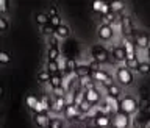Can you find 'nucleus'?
<instances>
[{"instance_id":"obj_1","label":"nucleus","mask_w":150,"mask_h":128,"mask_svg":"<svg viewBox=\"0 0 150 128\" xmlns=\"http://www.w3.org/2000/svg\"><path fill=\"white\" fill-rule=\"evenodd\" d=\"M139 110V103L134 100L133 97H124L120 100V112H124V114L127 116H131V114H134L136 111Z\"/></svg>"},{"instance_id":"obj_2","label":"nucleus","mask_w":150,"mask_h":128,"mask_svg":"<svg viewBox=\"0 0 150 128\" xmlns=\"http://www.w3.org/2000/svg\"><path fill=\"white\" fill-rule=\"evenodd\" d=\"M116 80L122 84V86H130V84L133 83V74H131V70L127 69V67H117Z\"/></svg>"},{"instance_id":"obj_3","label":"nucleus","mask_w":150,"mask_h":128,"mask_svg":"<svg viewBox=\"0 0 150 128\" xmlns=\"http://www.w3.org/2000/svg\"><path fill=\"white\" fill-rule=\"evenodd\" d=\"M91 55H92V61H97L98 64L106 63L108 61V50L103 45H94L91 49Z\"/></svg>"},{"instance_id":"obj_4","label":"nucleus","mask_w":150,"mask_h":128,"mask_svg":"<svg viewBox=\"0 0 150 128\" xmlns=\"http://www.w3.org/2000/svg\"><path fill=\"white\" fill-rule=\"evenodd\" d=\"M92 80L94 81H100L105 88H110V86H112V78H111V75L108 74V72H105V70H96V72H92Z\"/></svg>"},{"instance_id":"obj_5","label":"nucleus","mask_w":150,"mask_h":128,"mask_svg":"<svg viewBox=\"0 0 150 128\" xmlns=\"http://www.w3.org/2000/svg\"><path fill=\"white\" fill-rule=\"evenodd\" d=\"M25 105L30 108V110L35 111V114H39V112H45L44 106H42L41 98H38V97H35V95H27V98H25Z\"/></svg>"},{"instance_id":"obj_6","label":"nucleus","mask_w":150,"mask_h":128,"mask_svg":"<svg viewBox=\"0 0 150 128\" xmlns=\"http://www.w3.org/2000/svg\"><path fill=\"white\" fill-rule=\"evenodd\" d=\"M97 36H98V39H102V41H111L112 36H114V30H112V27L108 25V23H102V25H98V28H97Z\"/></svg>"},{"instance_id":"obj_7","label":"nucleus","mask_w":150,"mask_h":128,"mask_svg":"<svg viewBox=\"0 0 150 128\" xmlns=\"http://www.w3.org/2000/svg\"><path fill=\"white\" fill-rule=\"evenodd\" d=\"M128 125H130V116L124 114V112H119V114L114 116L111 127H114V128H128Z\"/></svg>"},{"instance_id":"obj_8","label":"nucleus","mask_w":150,"mask_h":128,"mask_svg":"<svg viewBox=\"0 0 150 128\" xmlns=\"http://www.w3.org/2000/svg\"><path fill=\"white\" fill-rule=\"evenodd\" d=\"M83 95H84V100H86V102H89L91 105H96V103H98V102H100V92H98L96 88L84 89Z\"/></svg>"},{"instance_id":"obj_9","label":"nucleus","mask_w":150,"mask_h":128,"mask_svg":"<svg viewBox=\"0 0 150 128\" xmlns=\"http://www.w3.org/2000/svg\"><path fill=\"white\" fill-rule=\"evenodd\" d=\"M92 11L94 13H100L102 16H106L108 13H111V6H110V3H106V2L96 0V2H92Z\"/></svg>"},{"instance_id":"obj_10","label":"nucleus","mask_w":150,"mask_h":128,"mask_svg":"<svg viewBox=\"0 0 150 128\" xmlns=\"http://www.w3.org/2000/svg\"><path fill=\"white\" fill-rule=\"evenodd\" d=\"M134 45L138 49H149L150 47V39L145 33H138L134 37Z\"/></svg>"},{"instance_id":"obj_11","label":"nucleus","mask_w":150,"mask_h":128,"mask_svg":"<svg viewBox=\"0 0 150 128\" xmlns=\"http://www.w3.org/2000/svg\"><path fill=\"white\" fill-rule=\"evenodd\" d=\"M33 120L35 124L39 127V128H47L50 124V117L47 116V112H39V114H35L33 116Z\"/></svg>"},{"instance_id":"obj_12","label":"nucleus","mask_w":150,"mask_h":128,"mask_svg":"<svg viewBox=\"0 0 150 128\" xmlns=\"http://www.w3.org/2000/svg\"><path fill=\"white\" fill-rule=\"evenodd\" d=\"M106 110L111 111L112 114H119L120 112V102L117 98H112V97H108L106 98Z\"/></svg>"},{"instance_id":"obj_13","label":"nucleus","mask_w":150,"mask_h":128,"mask_svg":"<svg viewBox=\"0 0 150 128\" xmlns=\"http://www.w3.org/2000/svg\"><path fill=\"white\" fill-rule=\"evenodd\" d=\"M96 125L100 128H110L112 125V120L105 114H98V116H96Z\"/></svg>"},{"instance_id":"obj_14","label":"nucleus","mask_w":150,"mask_h":128,"mask_svg":"<svg viewBox=\"0 0 150 128\" xmlns=\"http://www.w3.org/2000/svg\"><path fill=\"white\" fill-rule=\"evenodd\" d=\"M122 33H124L125 36H130L131 33H133V27H131V21L128 16H122Z\"/></svg>"},{"instance_id":"obj_15","label":"nucleus","mask_w":150,"mask_h":128,"mask_svg":"<svg viewBox=\"0 0 150 128\" xmlns=\"http://www.w3.org/2000/svg\"><path fill=\"white\" fill-rule=\"evenodd\" d=\"M75 75L78 78H84V77H91L92 75V69L89 67V64H83V66H78L77 70H75Z\"/></svg>"},{"instance_id":"obj_16","label":"nucleus","mask_w":150,"mask_h":128,"mask_svg":"<svg viewBox=\"0 0 150 128\" xmlns=\"http://www.w3.org/2000/svg\"><path fill=\"white\" fill-rule=\"evenodd\" d=\"M78 112H80L78 106L75 105V103H69L67 108H66V111H64V117L66 119H75Z\"/></svg>"},{"instance_id":"obj_17","label":"nucleus","mask_w":150,"mask_h":128,"mask_svg":"<svg viewBox=\"0 0 150 128\" xmlns=\"http://www.w3.org/2000/svg\"><path fill=\"white\" fill-rule=\"evenodd\" d=\"M112 58H114L116 61H119V63L127 61V53H125L124 45L122 47H114V49H112Z\"/></svg>"},{"instance_id":"obj_18","label":"nucleus","mask_w":150,"mask_h":128,"mask_svg":"<svg viewBox=\"0 0 150 128\" xmlns=\"http://www.w3.org/2000/svg\"><path fill=\"white\" fill-rule=\"evenodd\" d=\"M66 108H67V102H66V98H56V100L53 102V105H52V111L64 112Z\"/></svg>"},{"instance_id":"obj_19","label":"nucleus","mask_w":150,"mask_h":128,"mask_svg":"<svg viewBox=\"0 0 150 128\" xmlns=\"http://www.w3.org/2000/svg\"><path fill=\"white\" fill-rule=\"evenodd\" d=\"M124 49H125V53H127V59H134L136 58V45L133 42L125 41Z\"/></svg>"},{"instance_id":"obj_20","label":"nucleus","mask_w":150,"mask_h":128,"mask_svg":"<svg viewBox=\"0 0 150 128\" xmlns=\"http://www.w3.org/2000/svg\"><path fill=\"white\" fill-rule=\"evenodd\" d=\"M50 86L53 91H56V89H59V88H63V75L61 74H56V75H52L50 77Z\"/></svg>"},{"instance_id":"obj_21","label":"nucleus","mask_w":150,"mask_h":128,"mask_svg":"<svg viewBox=\"0 0 150 128\" xmlns=\"http://www.w3.org/2000/svg\"><path fill=\"white\" fill-rule=\"evenodd\" d=\"M69 35H70V30H69L67 25H64V23H63V25H59V27L55 30V36H56V37H61V39L67 37Z\"/></svg>"},{"instance_id":"obj_22","label":"nucleus","mask_w":150,"mask_h":128,"mask_svg":"<svg viewBox=\"0 0 150 128\" xmlns=\"http://www.w3.org/2000/svg\"><path fill=\"white\" fill-rule=\"evenodd\" d=\"M36 23H38V25H41V27L49 25V23H50V17H49V14L38 13V14H36Z\"/></svg>"},{"instance_id":"obj_23","label":"nucleus","mask_w":150,"mask_h":128,"mask_svg":"<svg viewBox=\"0 0 150 128\" xmlns=\"http://www.w3.org/2000/svg\"><path fill=\"white\" fill-rule=\"evenodd\" d=\"M45 70H49V74L50 75H56V74H59L61 70H59V64H58V61H47V69Z\"/></svg>"},{"instance_id":"obj_24","label":"nucleus","mask_w":150,"mask_h":128,"mask_svg":"<svg viewBox=\"0 0 150 128\" xmlns=\"http://www.w3.org/2000/svg\"><path fill=\"white\" fill-rule=\"evenodd\" d=\"M58 58H59L58 47H49V50H47V59L49 61H58Z\"/></svg>"},{"instance_id":"obj_25","label":"nucleus","mask_w":150,"mask_h":128,"mask_svg":"<svg viewBox=\"0 0 150 128\" xmlns=\"http://www.w3.org/2000/svg\"><path fill=\"white\" fill-rule=\"evenodd\" d=\"M106 92H108V97H112V98H117L120 95V88L116 86V84H112V86L106 88Z\"/></svg>"},{"instance_id":"obj_26","label":"nucleus","mask_w":150,"mask_h":128,"mask_svg":"<svg viewBox=\"0 0 150 128\" xmlns=\"http://www.w3.org/2000/svg\"><path fill=\"white\" fill-rule=\"evenodd\" d=\"M139 61L138 58H134V59H127L125 61V67L127 69H130V70H139Z\"/></svg>"},{"instance_id":"obj_27","label":"nucleus","mask_w":150,"mask_h":128,"mask_svg":"<svg viewBox=\"0 0 150 128\" xmlns=\"http://www.w3.org/2000/svg\"><path fill=\"white\" fill-rule=\"evenodd\" d=\"M50 77H52V75L49 74V70H41V72L38 74V81H41V83H49V81H50Z\"/></svg>"},{"instance_id":"obj_28","label":"nucleus","mask_w":150,"mask_h":128,"mask_svg":"<svg viewBox=\"0 0 150 128\" xmlns=\"http://www.w3.org/2000/svg\"><path fill=\"white\" fill-rule=\"evenodd\" d=\"M77 67H78V66L75 64L74 59H67V61H66V74H72V72L75 74Z\"/></svg>"},{"instance_id":"obj_29","label":"nucleus","mask_w":150,"mask_h":128,"mask_svg":"<svg viewBox=\"0 0 150 128\" xmlns=\"http://www.w3.org/2000/svg\"><path fill=\"white\" fill-rule=\"evenodd\" d=\"M110 6H111V11L112 13H119L124 9V2H120V0H116V2H111L110 3Z\"/></svg>"},{"instance_id":"obj_30","label":"nucleus","mask_w":150,"mask_h":128,"mask_svg":"<svg viewBox=\"0 0 150 128\" xmlns=\"http://www.w3.org/2000/svg\"><path fill=\"white\" fill-rule=\"evenodd\" d=\"M91 108H92V105H91L89 102H86V100H83V102L78 105V110H80V112H81V114H86V112H89V111H91Z\"/></svg>"},{"instance_id":"obj_31","label":"nucleus","mask_w":150,"mask_h":128,"mask_svg":"<svg viewBox=\"0 0 150 128\" xmlns=\"http://www.w3.org/2000/svg\"><path fill=\"white\" fill-rule=\"evenodd\" d=\"M92 77H84V78H80V86H83L84 89H89L92 88Z\"/></svg>"},{"instance_id":"obj_32","label":"nucleus","mask_w":150,"mask_h":128,"mask_svg":"<svg viewBox=\"0 0 150 128\" xmlns=\"http://www.w3.org/2000/svg\"><path fill=\"white\" fill-rule=\"evenodd\" d=\"M138 72H141L142 75L150 74V64L147 63V61H141V64H139V70H138Z\"/></svg>"},{"instance_id":"obj_33","label":"nucleus","mask_w":150,"mask_h":128,"mask_svg":"<svg viewBox=\"0 0 150 128\" xmlns=\"http://www.w3.org/2000/svg\"><path fill=\"white\" fill-rule=\"evenodd\" d=\"M50 17V25L52 27H55V28H58L59 25H63V22H61V19L58 14H53V16H49Z\"/></svg>"},{"instance_id":"obj_34","label":"nucleus","mask_w":150,"mask_h":128,"mask_svg":"<svg viewBox=\"0 0 150 128\" xmlns=\"http://www.w3.org/2000/svg\"><path fill=\"white\" fill-rule=\"evenodd\" d=\"M55 30H56V28H55V27H52L50 23H49V25L42 27V35H45V36H52V35H55Z\"/></svg>"},{"instance_id":"obj_35","label":"nucleus","mask_w":150,"mask_h":128,"mask_svg":"<svg viewBox=\"0 0 150 128\" xmlns=\"http://www.w3.org/2000/svg\"><path fill=\"white\" fill-rule=\"evenodd\" d=\"M9 61H11L9 53H6V52H0V63H2V64H8Z\"/></svg>"},{"instance_id":"obj_36","label":"nucleus","mask_w":150,"mask_h":128,"mask_svg":"<svg viewBox=\"0 0 150 128\" xmlns=\"http://www.w3.org/2000/svg\"><path fill=\"white\" fill-rule=\"evenodd\" d=\"M41 102H42V106H44L45 112L49 111V110H52V105H53V103L49 100V97H42V98H41Z\"/></svg>"},{"instance_id":"obj_37","label":"nucleus","mask_w":150,"mask_h":128,"mask_svg":"<svg viewBox=\"0 0 150 128\" xmlns=\"http://www.w3.org/2000/svg\"><path fill=\"white\" fill-rule=\"evenodd\" d=\"M133 125H134V128H147L149 127V125H145V120H142L141 117H136Z\"/></svg>"},{"instance_id":"obj_38","label":"nucleus","mask_w":150,"mask_h":128,"mask_svg":"<svg viewBox=\"0 0 150 128\" xmlns=\"http://www.w3.org/2000/svg\"><path fill=\"white\" fill-rule=\"evenodd\" d=\"M47 128H63V124L59 119H50V124Z\"/></svg>"},{"instance_id":"obj_39","label":"nucleus","mask_w":150,"mask_h":128,"mask_svg":"<svg viewBox=\"0 0 150 128\" xmlns=\"http://www.w3.org/2000/svg\"><path fill=\"white\" fill-rule=\"evenodd\" d=\"M149 105H150V100L149 98H142V100L139 102V110L141 111H145L149 108Z\"/></svg>"},{"instance_id":"obj_40","label":"nucleus","mask_w":150,"mask_h":128,"mask_svg":"<svg viewBox=\"0 0 150 128\" xmlns=\"http://www.w3.org/2000/svg\"><path fill=\"white\" fill-rule=\"evenodd\" d=\"M103 19H105V23H108V25H110V22H114L116 21V17H114V13H108L106 16H103Z\"/></svg>"},{"instance_id":"obj_41","label":"nucleus","mask_w":150,"mask_h":128,"mask_svg":"<svg viewBox=\"0 0 150 128\" xmlns=\"http://www.w3.org/2000/svg\"><path fill=\"white\" fill-rule=\"evenodd\" d=\"M0 30L2 31H6L8 30V22L5 17H0Z\"/></svg>"},{"instance_id":"obj_42","label":"nucleus","mask_w":150,"mask_h":128,"mask_svg":"<svg viewBox=\"0 0 150 128\" xmlns=\"http://www.w3.org/2000/svg\"><path fill=\"white\" fill-rule=\"evenodd\" d=\"M89 67L92 69V72H96V70H100V64H98L97 61H91V63H89Z\"/></svg>"},{"instance_id":"obj_43","label":"nucleus","mask_w":150,"mask_h":128,"mask_svg":"<svg viewBox=\"0 0 150 128\" xmlns=\"http://www.w3.org/2000/svg\"><path fill=\"white\" fill-rule=\"evenodd\" d=\"M6 9H8V2L6 0H0V11L5 13Z\"/></svg>"},{"instance_id":"obj_44","label":"nucleus","mask_w":150,"mask_h":128,"mask_svg":"<svg viewBox=\"0 0 150 128\" xmlns=\"http://www.w3.org/2000/svg\"><path fill=\"white\" fill-rule=\"evenodd\" d=\"M147 56H149V59H150V47L147 49Z\"/></svg>"},{"instance_id":"obj_45","label":"nucleus","mask_w":150,"mask_h":128,"mask_svg":"<svg viewBox=\"0 0 150 128\" xmlns=\"http://www.w3.org/2000/svg\"><path fill=\"white\" fill-rule=\"evenodd\" d=\"M110 128H114V127H110Z\"/></svg>"},{"instance_id":"obj_46","label":"nucleus","mask_w":150,"mask_h":128,"mask_svg":"<svg viewBox=\"0 0 150 128\" xmlns=\"http://www.w3.org/2000/svg\"><path fill=\"white\" fill-rule=\"evenodd\" d=\"M147 128H150V125H149V127H147Z\"/></svg>"}]
</instances>
